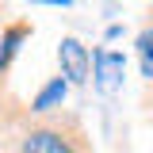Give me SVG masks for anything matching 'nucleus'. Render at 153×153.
<instances>
[{"label":"nucleus","mask_w":153,"mask_h":153,"mask_svg":"<svg viewBox=\"0 0 153 153\" xmlns=\"http://www.w3.org/2000/svg\"><path fill=\"white\" fill-rule=\"evenodd\" d=\"M96 88L100 92H115L123 84V73H126V57L115 54V50H96Z\"/></svg>","instance_id":"obj_5"},{"label":"nucleus","mask_w":153,"mask_h":153,"mask_svg":"<svg viewBox=\"0 0 153 153\" xmlns=\"http://www.w3.org/2000/svg\"><path fill=\"white\" fill-rule=\"evenodd\" d=\"M38 4H54V8H69L73 0H38Z\"/></svg>","instance_id":"obj_7"},{"label":"nucleus","mask_w":153,"mask_h":153,"mask_svg":"<svg viewBox=\"0 0 153 153\" xmlns=\"http://www.w3.org/2000/svg\"><path fill=\"white\" fill-rule=\"evenodd\" d=\"M65 92H69V80L57 73V76H50V80L38 88V96L27 103V107H31V111H38V115H42V111H57V107L65 103Z\"/></svg>","instance_id":"obj_6"},{"label":"nucleus","mask_w":153,"mask_h":153,"mask_svg":"<svg viewBox=\"0 0 153 153\" xmlns=\"http://www.w3.org/2000/svg\"><path fill=\"white\" fill-rule=\"evenodd\" d=\"M0 146L8 153H92V138L73 111H31L0 76Z\"/></svg>","instance_id":"obj_1"},{"label":"nucleus","mask_w":153,"mask_h":153,"mask_svg":"<svg viewBox=\"0 0 153 153\" xmlns=\"http://www.w3.org/2000/svg\"><path fill=\"white\" fill-rule=\"evenodd\" d=\"M134 57H138V73H142V107H146V119L153 123V0L134 35Z\"/></svg>","instance_id":"obj_2"},{"label":"nucleus","mask_w":153,"mask_h":153,"mask_svg":"<svg viewBox=\"0 0 153 153\" xmlns=\"http://www.w3.org/2000/svg\"><path fill=\"white\" fill-rule=\"evenodd\" d=\"M0 12H4V0H0Z\"/></svg>","instance_id":"obj_8"},{"label":"nucleus","mask_w":153,"mask_h":153,"mask_svg":"<svg viewBox=\"0 0 153 153\" xmlns=\"http://www.w3.org/2000/svg\"><path fill=\"white\" fill-rule=\"evenodd\" d=\"M31 35H35V23H31V19H12V23H4V31H0V76H8L19 46Z\"/></svg>","instance_id":"obj_4"},{"label":"nucleus","mask_w":153,"mask_h":153,"mask_svg":"<svg viewBox=\"0 0 153 153\" xmlns=\"http://www.w3.org/2000/svg\"><path fill=\"white\" fill-rule=\"evenodd\" d=\"M57 65H61V76L69 84H88V73H92V54L80 38L65 35L57 42Z\"/></svg>","instance_id":"obj_3"}]
</instances>
